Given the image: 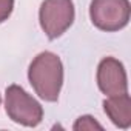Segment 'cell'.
<instances>
[{"label": "cell", "instance_id": "1", "mask_svg": "<svg viewBox=\"0 0 131 131\" xmlns=\"http://www.w3.org/2000/svg\"><path fill=\"white\" fill-rule=\"evenodd\" d=\"M28 79L40 99L56 102L63 85V65L60 57L51 51L37 54L28 68Z\"/></svg>", "mask_w": 131, "mask_h": 131}, {"label": "cell", "instance_id": "2", "mask_svg": "<svg viewBox=\"0 0 131 131\" xmlns=\"http://www.w3.org/2000/svg\"><path fill=\"white\" fill-rule=\"evenodd\" d=\"M5 110L13 122L29 128L37 126L43 119L42 105L19 85H11L6 88Z\"/></svg>", "mask_w": 131, "mask_h": 131}, {"label": "cell", "instance_id": "3", "mask_svg": "<svg viewBox=\"0 0 131 131\" xmlns=\"http://www.w3.org/2000/svg\"><path fill=\"white\" fill-rule=\"evenodd\" d=\"M128 0H93L90 5V17L93 25L105 32H114L125 28L129 22Z\"/></svg>", "mask_w": 131, "mask_h": 131}, {"label": "cell", "instance_id": "4", "mask_svg": "<svg viewBox=\"0 0 131 131\" xmlns=\"http://www.w3.org/2000/svg\"><path fill=\"white\" fill-rule=\"evenodd\" d=\"M76 17L73 0H43L39 11V20L48 39L54 40L67 31Z\"/></svg>", "mask_w": 131, "mask_h": 131}, {"label": "cell", "instance_id": "5", "mask_svg": "<svg viewBox=\"0 0 131 131\" xmlns=\"http://www.w3.org/2000/svg\"><path fill=\"white\" fill-rule=\"evenodd\" d=\"M99 90L108 97L128 93V79L123 63L114 57H105L97 67Z\"/></svg>", "mask_w": 131, "mask_h": 131}, {"label": "cell", "instance_id": "6", "mask_svg": "<svg viewBox=\"0 0 131 131\" xmlns=\"http://www.w3.org/2000/svg\"><path fill=\"white\" fill-rule=\"evenodd\" d=\"M103 110L116 126L122 129H128L131 126V99L128 93L108 97L103 102Z\"/></svg>", "mask_w": 131, "mask_h": 131}, {"label": "cell", "instance_id": "7", "mask_svg": "<svg viewBox=\"0 0 131 131\" xmlns=\"http://www.w3.org/2000/svg\"><path fill=\"white\" fill-rule=\"evenodd\" d=\"M73 129H76V131H80V129H100L102 131L103 126L100 123H97L94 120V117H91V116H80L76 120V123L73 125Z\"/></svg>", "mask_w": 131, "mask_h": 131}, {"label": "cell", "instance_id": "8", "mask_svg": "<svg viewBox=\"0 0 131 131\" xmlns=\"http://www.w3.org/2000/svg\"><path fill=\"white\" fill-rule=\"evenodd\" d=\"M14 9V0H0V23L8 20Z\"/></svg>", "mask_w": 131, "mask_h": 131}, {"label": "cell", "instance_id": "9", "mask_svg": "<svg viewBox=\"0 0 131 131\" xmlns=\"http://www.w3.org/2000/svg\"><path fill=\"white\" fill-rule=\"evenodd\" d=\"M0 103H2V99H0Z\"/></svg>", "mask_w": 131, "mask_h": 131}]
</instances>
